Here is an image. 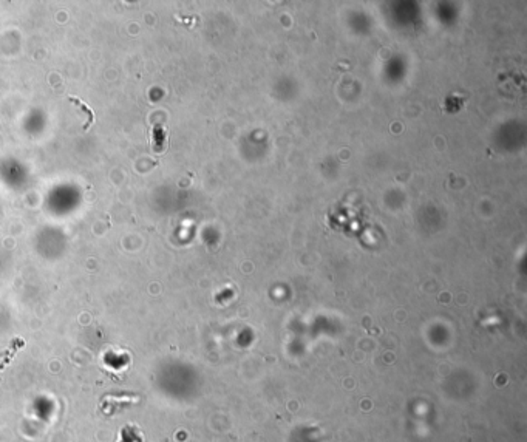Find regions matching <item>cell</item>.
<instances>
[{"mask_svg":"<svg viewBox=\"0 0 527 442\" xmlns=\"http://www.w3.org/2000/svg\"><path fill=\"white\" fill-rule=\"evenodd\" d=\"M23 345H25V342H23V339H20V337H17V339H14V340L11 342V345L8 347V350L0 354V370H4V368L11 362V359L16 356V353H17L20 348H23Z\"/></svg>","mask_w":527,"mask_h":442,"instance_id":"7a4b0ae2","label":"cell"},{"mask_svg":"<svg viewBox=\"0 0 527 442\" xmlns=\"http://www.w3.org/2000/svg\"><path fill=\"white\" fill-rule=\"evenodd\" d=\"M68 97V101L70 102H73L79 110H81V112H84L85 115H87V122L84 124V132H88V129L91 127V124L94 122V112H93V110L87 105V104H84L79 97H74V96H67Z\"/></svg>","mask_w":527,"mask_h":442,"instance_id":"3957f363","label":"cell"},{"mask_svg":"<svg viewBox=\"0 0 527 442\" xmlns=\"http://www.w3.org/2000/svg\"><path fill=\"white\" fill-rule=\"evenodd\" d=\"M139 401L138 395H105L102 401L104 411H116L126 404H135Z\"/></svg>","mask_w":527,"mask_h":442,"instance_id":"6da1fadb","label":"cell"},{"mask_svg":"<svg viewBox=\"0 0 527 442\" xmlns=\"http://www.w3.org/2000/svg\"><path fill=\"white\" fill-rule=\"evenodd\" d=\"M152 135H153V138H155V141H153L155 152H160V145L167 142V132H166V129L163 127V124H156V126L153 127Z\"/></svg>","mask_w":527,"mask_h":442,"instance_id":"277c9868","label":"cell"}]
</instances>
